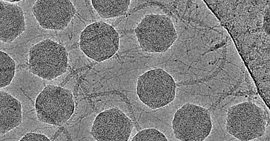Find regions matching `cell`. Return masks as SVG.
Returning a JSON list of instances; mask_svg holds the SVG:
<instances>
[{
	"label": "cell",
	"mask_w": 270,
	"mask_h": 141,
	"mask_svg": "<svg viewBox=\"0 0 270 141\" xmlns=\"http://www.w3.org/2000/svg\"><path fill=\"white\" fill-rule=\"evenodd\" d=\"M133 128L131 120L120 110L113 108L100 113L91 129L98 141L128 140Z\"/></svg>",
	"instance_id": "obj_8"
},
{
	"label": "cell",
	"mask_w": 270,
	"mask_h": 141,
	"mask_svg": "<svg viewBox=\"0 0 270 141\" xmlns=\"http://www.w3.org/2000/svg\"><path fill=\"white\" fill-rule=\"evenodd\" d=\"M132 141H168L165 136L154 128L143 130L132 138Z\"/></svg>",
	"instance_id": "obj_14"
},
{
	"label": "cell",
	"mask_w": 270,
	"mask_h": 141,
	"mask_svg": "<svg viewBox=\"0 0 270 141\" xmlns=\"http://www.w3.org/2000/svg\"><path fill=\"white\" fill-rule=\"evenodd\" d=\"M130 0H92V4L100 17L109 18L125 15Z\"/></svg>",
	"instance_id": "obj_12"
},
{
	"label": "cell",
	"mask_w": 270,
	"mask_h": 141,
	"mask_svg": "<svg viewBox=\"0 0 270 141\" xmlns=\"http://www.w3.org/2000/svg\"><path fill=\"white\" fill-rule=\"evenodd\" d=\"M0 40L10 43L26 29L23 11L19 6L0 1Z\"/></svg>",
	"instance_id": "obj_10"
},
{
	"label": "cell",
	"mask_w": 270,
	"mask_h": 141,
	"mask_svg": "<svg viewBox=\"0 0 270 141\" xmlns=\"http://www.w3.org/2000/svg\"><path fill=\"white\" fill-rule=\"evenodd\" d=\"M32 11L43 28L54 30L65 28L75 12L72 3L68 0H38Z\"/></svg>",
	"instance_id": "obj_9"
},
{
	"label": "cell",
	"mask_w": 270,
	"mask_h": 141,
	"mask_svg": "<svg viewBox=\"0 0 270 141\" xmlns=\"http://www.w3.org/2000/svg\"><path fill=\"white\" fill-rule=\"evenodd\" d=\"M176 85L172 76L160 68L148 70L138 77L136 87L140 100L148 107L155 109L164 106L175 97Z\"/></svg>",
	"instance_id": "obj_5"
},
{
	"label": "cell",
	"mask_w": 270,
	"mask_h": 141,
	"mask_svg": "<svg viewBox=\"0 0 270 141\" xmlns=\"http://www.w3.org/2000/svg\"><path fill=\"white\" fill-rule=\"evenodd\" d=\"M15 64L14 60L7 54L0 51V88L11 83L15 76Z\"/></svg>",
	"instance_id": "obj_13"
},
{
	"label": "cell",
	"mask_w": 270,
	"mask_h": 141,
	"mask_svg": "<svg viewBox=\"0 0 270 141\" xmlns=\"http://www.w3.org/2000/svg\"><path fill=\"white\" fill-rule=\"evenodd\" d=\"M0 131L4 133L21 123L22 106L18 100L3 91L0 92Z\"/></svg>",
	"instance_id": "obj_11"
},
{
	"label": "cell",
	"mask_w": 270,
	"mask_h": 141,
	"mask_svg": "<svg viewBox=\"0 0 270 141\" xmlns=\"http://www.w3.org/2000/svg\"><path fill=\"white\" fill-rule=\"evenodd\" d=\"M21 141H50V140L43 134L34 133H28L25 135L20 140Z\"/></svg>",
	"instance_id": "obj_15"
},
{
	"label": "cell",
	"mask_w": 270,
	"mask_h": 141,
	"mask_svg": "<svg viewBox=\"0 0 270 141\" xmlns=\"http://www.w3.org/2000/svg\"><path fill=\"white\" fill-rule=\"evenodd\" d=\"M267 116L263 108L250 101L230 107L227 112L226 129L241 141H249L262 137L266 126Z\"/></svg>",
	"instance_id": "obj_1"
},
{
	"label": "cell",
	"mask_w": 270,
	"mask_h": 141,
	"mask_svg": "<svg viewBox=\"0 0 270 141\" xmlns=\"http://www.w3.org/2000/svg\"><path fill=\"white\" fill-rule=\"evenodd\" d=\"M119 36L115 29L103 21L88 26L80 37V49L89 58L101 62L112 57L118 50Z\"/></svg>",
	"instance_id": "obj_7"
},
{
	"label": "cell",
	"mask_w": 270,
	"mask_h": 141,
	"mask_svg": "<svg viewBox=\"0 0 270 141\" xmlns=\"http://www.w3.org/2000/svg\"><path fill=\"white\" fill-rule=\"evenodd\" d=\"M172 126L176 139L182 141H201L209 135L212 124L207 109L188 103L176 112Z\"/></svg>",
	"instance_id": "obj_6"
},
{
	"label": "cell",
	"mask_w": 270,
	"mask_h": 141,
	"mask_svg": "<svg viewBox=\"0 0 270 141\" xmlns=\"http://www.w3.org/2000/svg\"><path fill=\"white\" fill-rule=\"evenodd\" d=\"M68 61V54L65 47L49 39L34 45L29 51L30 71L48 81L54 79L66 72Z\"/></svg>",
	"instance_id": "obj_4"
},
{
	"label": "cell",
	"mask_w": 270,
	"mask_h": 141,
	"mask_svg": "<svg viewBox=\"0 0 270 141\" xmlns=\"http://www.w3.org/2000/svg\"><path fill=\"white\" fill-rule=\"evenodd\" d=\"M35 108L37 117L40 121L61 126L70 118L74 112L72 94L66 88L48 85L37 97Z\"/></svg>",
	"instance_id": "obj_2"
},
{
	"label": "cell",
	"mask_w": 270,
	"mask_h": 141,
	"mask_svg": "<svg viewBox=\"0 0 270 141\" xmlns=\"http://www.w3.org/2000/svg\"><path fill=\"white\" fill-rule=\"evenodd\" d=\"M135 32L142 50L147 53L165 52L177 38L171 20L165 15H146L138 24Z\"/></svg>",
	"instance_id": "obj_3"
}]
</instances>
